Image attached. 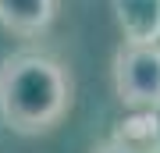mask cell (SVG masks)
<instances>
[{
  "mask_svg": "<svg viewBox=\"0 0 160 153\" xmlns=\"http://www.w3.org/2000/svg\"><path fill=\"white\" fill-rule=\"evenodd\" d=\"M75 82L57 57L18 50L0 61V118L18 135L53 132L71 110Z\"/></svg>",
  "mask_w": 160,
  "mask_h": 153,
  "instance_id": "obj_1",
  "label": "cell"
},
{
  "mask_svg": "<svg viewBox=\"0 0 160 153\" xmlns=\"http://www.w3.org/2000/svg\"><path fill=\"white\" fill-rule=\"evenodd\" d=\"M114 93L132 110L160 107V43H121L114 50Z\"/></svg>",
  "mask_w": 160,
  "mask_h": 153,
  "instance_id": "obj_2",
  "label": "cell"
},
{
  "mask_svg": "<svg viewBox=\"0 0 160 153\" xmlns=\"http://www.w3.org/2000/svg\"><path fill=\"white\" fill-rule=\"evenodd\" d=\"M125 43H160V0H110Z\"/></svg>",
  "mask_w": 160,
  "mask_h": 153,
  "instance_id": "obj_3",
  "label": "cell"
},
{
  "mask_svg": "<svg viewBox=\"0 0 160 153\" xmlns=\"http://www.w3.org/2000/svg\"><path fill=\"white\" fill-rule=\"evenodd\" d=\"M61 0H0V25L14 36H39L53 25Z\"/></svg>",
  "mask_w": 160,
  "mask_h": 153,
  "instance_id": "obj_4",
  "label": "cell"
},
{
  "mask_svg": "<svg viewBox=\"0 0 160 153\" xmlns=\"http://www.w3.org/2000/svg\"><path fill=\"white\" fill-rule=\"evenodd\" d=\"M92 153H153V150H142V146H132L125 139H107V142H96Z\"/></svg>",
  "mask_w": 160,
  "mask_h": 153,
  "instance_id": "obj_5",
  "label": "cell"
},
{
  "mask_svg": "<svg viewBox=\"0 0 160 153\" xmlns=\"http://www.w3.org/2000/svg\"><path fill=\"white\" fill-rule=\"evenodd\" d=\"M157 153H160V150H157Z\"/></svg>",
  "mask_w": 160,
  "mask_h": 153,
  "instance_id": "obj_6",
  "label": "cell"
}]
</instances>
